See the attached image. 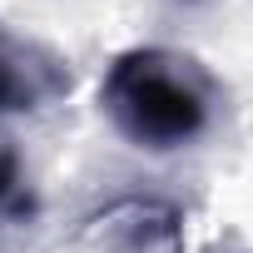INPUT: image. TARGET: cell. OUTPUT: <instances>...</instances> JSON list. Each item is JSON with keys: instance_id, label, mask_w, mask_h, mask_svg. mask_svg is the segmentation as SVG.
Segmentation results:
<instances>
[{"instance_id": "obj_2", "label": "cell", "mask_w": 253, "mask_h": 253, "mask_svg": "<svg viewBox=\"0 0 253 253\" xmlns=\"http://www.w3.org/2000/svg\"><path fill=\"white\" fill-rule=\"evenodd\" d=\"M80 238L99 253H179L184 213L159 194H119L80 218Z\"/></svg>"}, {"instance_id": "obj_1", "label": "cell", "mask_w": 253, "mask_h": 253, "mask_svg": "<svg viewBox=\"0 0 253 253\" xmlns=\"http://www.w3.org/2000/svg\"><path fill=\"white\" fill-rule=\"evenodd\" d=\"M223 104L218 80L204 60L169 45H134L109 60L99 80V109L134 149L169 154L189 149L213 129Z\"/></svg>"}, {"instance_id": "obj_3", "label": "cell", "mask_w": 253, "mask_h": 253, "mask_svg": "<svg viewBox=\"0 0 253 253\" xmlns=\"http://www.w3.org/2000/svg\"><path fill=\"white\" fill-rule=\"evenodd\" d=\"M70 94V60L0 25V114H40Z\"/></svg>"}, {"instance_id": "obj_4", "label": "cell", "mask_w": 253, "mask_h": 253, "mask_svg": "<svg viewBox=\"0 0 253 253\" xmlns=\"http://www.w3.org/2000/svg\"><path fill=\"white\" fill-rule=\"evenodd\" d=\"M30 209H35V199H30L25 164H20V154L10 149V139H0V228L25 223Z\"/></svg>"}]
</instances>
